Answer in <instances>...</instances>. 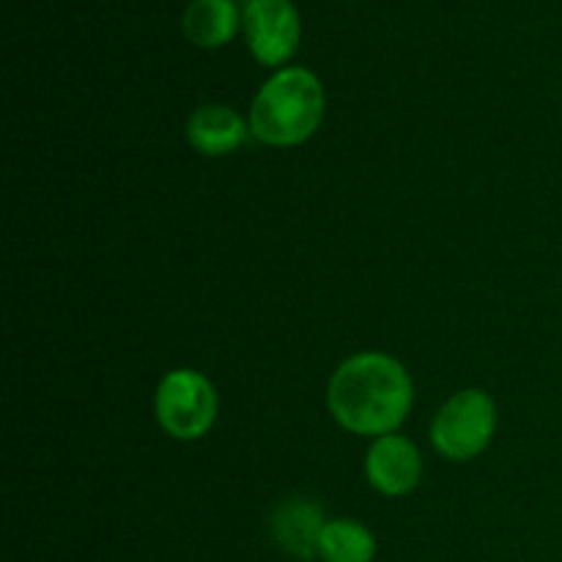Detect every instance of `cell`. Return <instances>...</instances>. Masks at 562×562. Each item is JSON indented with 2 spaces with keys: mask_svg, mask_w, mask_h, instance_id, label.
I'll return each instance as SVG.
<instances>
[{
  "mask_svg": "<svg viewBox=\"0 0 562 562\" xmlns=\"http://www.w3.org/2000/svg\"><path fill=\"white\" fill-rule=\"evenodd\" d=\"M415 384L404 362L382 351H360L335 368L327 387L329 415L357 437L395 434L412 412Z\"/></svg>",
  "mask_w": 562,
  "mask_h": 562,
  "instance_id": "6da1fadb",
  "label": "cell"
},
{
  "mask_svg": "<svg viewBox=\"0 0 562 562\" xmlns=\"http://www.w3.org/2000/svg\"><path fill=\"white\" fill-rule=\"evenodd\" d=\"M327 113V93L311 69L285 66L269 77L250 104V132L267 146L289 148L311 140Z\"/></svg>",
  "mask_w": 562,
  "mask_h": 562,
  "instance_id": "7a4b0ae2",
  "label": "cell"
},
{
  "mask_svg": "<svg viewBox=\"0 0 562 562\" xmlns=\"http://www.w3.org/2000/svg\"><path fill=\"white\" fill-rule=\"evenodd\" d=\"M220 398L212 379L192 368L165 373L154 393V415L162 431L179 442H195L212 431Z\"/></svg>",
  "mask_w": 562,
  "mask_h": 562,
  "instance_id": "3957f363",
  "label": "cell"
},
{
  "mask_svg": "<svg viewBox=\"0 0 562 562\" xmlns=\"http://www.w3.org/2000/svg\"><path fill=\"white\" fill-rule=\"evenodd\" d=\"M497 431V404L486 390H459L431 423V445L448 461H472L492 445Z\"/></svg>",
  "mask_w": 562,
  "mask_h": 562,
  "instance_id": "277c9868",
  "label": "cell"
},
{
  "mask_svg": "<svg viewBox=\"0 0 562 562\" xmlns=\"http://www.w3.org/2000/svg\"><path fill=\"white\" fill-rule=\"evenodd\" d=\"M241 25L250 53L263 66H283L300 47L302 25L291 0H247Z\"/></svg>",
  "mask_w": 562,
  "mask_h": 562,
  "instance_id": "5b68a950",
  "label": "cell"
},
{
  "mask_svg": "<svg viewBox=\"0 0 562 562\" xmlns=\"http://www.w3.org/2000/svg\"><path fill=\"white\" fill-rule=\"evenodd\" d=\"M366 477L384 497H404L423 481L420 450L401 434L373 439L366 453Z\"/></svg>",
  "mask_w": 562,
  "mask_h": 562,
  "instance_id": "8992f818",
  "label": "cell"
},
{
  "mask_svg": "<svg viewBox=\"0 0 562 562\" xmlns=\"http://www.w3.org/2000/svg\"><path fill=\"white\" fill-rule=\"evenodd\" d=\"M324 527H327V519L316 499H285L272 514V538L283 552L296 560L318 558Z\"/></svg>",
  "mask_w": 562,
  "mask_h": 562,
  "instance_id": "52a82bcc",
  "label": "cell"
},
{
  "mask_svg": "<svg viewBox=\"0 0 562 562\" xmlns=\"http://www.w3.org/2000/svg\"><path fill=\"white\" fill-rule=\"evenodd\" d=\"M250 121L241 119L228 104H203L187 121V140L203 157L234 154L247 140Z\"/></svg>",
  "mask_w": 562,
  "mask_h": 562,
  "instance_id": "ba28073f",
  "label": "cell"
},
{
  "mask_svg": "<svg viewBox=\"0 0 562 562\" xmlns=\"http://www.w3.org/2000/svg\"><path fill=\"white\" fill-rule=\"evenodd\" d=\"M234 0H192L184 11V33L198 47H223L239 31Z\"/></svg>",
  "mask_w": 562,
  "mask_h": 562,
  "instance_id": "9c48e42d",
  "label": "cell"
},
{
  "mask_svg": "<svg viewBox=\"0 0 562 562\" xmlns=\"http://www.w3.org/2000/svg\"><path fill=\"white\" fill-rule=\"evenodd\" d=\"M324 562H373L376 538L357 519H329L318 541Z\"/></svg>",
  "mask_w": 562,
  "mask_h": 562,
  "instance_id": "30bf717a",
  "label": "cell"
}]
</instances>
